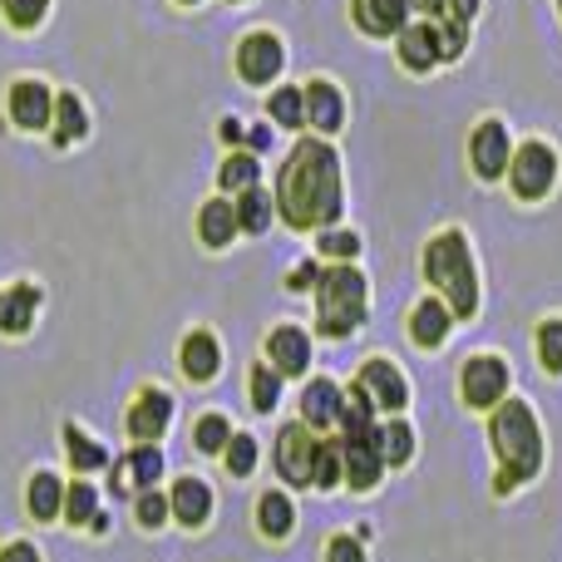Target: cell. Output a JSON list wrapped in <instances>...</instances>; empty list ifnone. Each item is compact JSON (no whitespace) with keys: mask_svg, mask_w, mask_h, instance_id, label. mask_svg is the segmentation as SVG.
<instances>
[{"mask_svg":"<svg viewBox=\"0 0 562 562\" xmlns=\"http://www.w3.org/2000/svg\"><path fill=\"white\" fill-rule=\"evenodd\" d=\"M277 207L296 233L326 227L340 217V158L321 138H301L277 178Z\"/></svg>","mask_w":562,"mask_h":562,"instance_id":"cell-1","label":"cell"},{"mask_svg":"<svg viewBox=\"0 0 562 562\" xmlns=\"http://www.w3.org/2000/svg\"><path fill=\"white\" fill-rule=\"evenodd\" d=\"M488 435H494V454H498V464H504L498 469V484H494L498 494H508V488H518L524 479L538 474V464H543V439H538V419L524 400H498Z\"/></svg>","mask_w":562,"mask_h":562,"instance_id":"cell-2","label":"cell"},{"mask_svg":"<svg viewBox=\"0 0 562 562\" xmlns=\"http://www.w3.org/2000/svg\"><path fill=\"white\" fill-rule=\"evenodd\" d=\"M425 277L445 291L449 316H474L479 311V281H474V257H469L464 233H439L425 247Z\"/></svg>","mask_w":562,"mask_h":562,"instance_id":"cell-3","label":"cell"},{"mask_svg":"<svg viewBox=\"0 0 562 562\" xmlns=\"http://www.w3.org/2000/svg\"><path fill=\"white\" fill-rule=\"evenodd\" d=\"M316 311H321V336L340 340L366 321V277L356 267H326L316 281Z\"/></svg>","mask_w":562,"mask_h":562,"instance_id":"cell-4","label":"cell"},{"mask_svg":"<svg viewBox=\"0 0 562 562\" xmlns=\"http://www.w3.org/2000/svg\"><path fill=\"white\" fill-rule=\"evenodd\" d=\"M508 178H514V193L524 198V203L548 198V188H553V178H558L553 148L548 144H524L514 158H508Z\"/></svg>","mask_w":562,"mask_h":562,"instance_id":"cell-5","label":"cell"},{"mask_svg":"<svg viewBox=\"0 0 562 562\" xmlns=\"http://www.w3.org/2000/svg\"><path fill=\"white\" fill-rule=\"evenodd\" d=\"M316 429L311 425H286L277 439V474L286 479V484H311V474H316Z\"/></svg>","mask_w":562,"mask_h":562,"instance_id":"cell-6","label":"cell"},{"mask_svg":"<svg viewBox=\"0 0 562 562\" xmlns=\"http://www.w3.org/2000/svg\"><path fill=\"white\" fill-rule=\"evenodd\" d=\"M508 395V366L498 356H474L464 366V400L474 409H494Z\"/></svg>","mask_w":562,"mask_h":562,"instance_id":"cell-7","label":"cell"},{"mask_svg":"<svg viewBox=\"0 0 562 562\" xmlns=\"http://www.w3.org/2000/svg\"><path fill=\"white\" fill-rule=\"evenodd\" d=\"M281 40L267 35V30H257V35H247L243 45H237V75L247 79V85H272L281 75Z\"/></svg>","mask_w":562,"mask_h":562,"instance_id":"cell-8","label":"cell"},{"mask_svg":"<svg viewBox=\"0 0 562 562\" xmlns=\"http://www.w3.org/2000/svg\"><path fill=\"white\" fill-rule=\"evenodd\" d=\"M469 158H474V173L479 178H504L508 173V158H514V144H508V128L498 119L474 128V144H469Z\"/></svg>","mask_w":562,"mask_h":562,"instance_id":"cell-9","label":"cell"},{"mask_svg":"<svg viewBox=\"0 0 562 562\" xmlns=\"http://www.w3.org/2000/svg\"><path fill=\"white\" fill-rule=\"evenodd\" d=\"M168 419H173V400L164 390H144L134 400V409H128V435H134V445H154L168 429Z\"/></svg>","mask_w":562,"mask_h":562,"instance_id":"cell-10","label":"cell"},{"mask_svg":"<svg viewBox=\"0 0 562 562\" xmlns=\"http://www.w3.org/2000/svg\"><path fill=\"white\" fill-rule=\"evenodd\" d=\"M49 114H55V94H49L40 79H20V85H10V119H15L20 128H45Z\"/></svg>","mask_w":562,"mask_h":562,"instance_id":"cell-11","label":"cell"},{"mask_svg":"<svg viewBox=\"0 0 562 562\" xmlns=\"http://www.w3.org/2000/svg\"><path fill=\"white\" fill-rule=\"evenodd\" d=\"M340 409H346V390H340L336 380H311L306 395H301V419H306L311 429H336Z\"/></svg>","mask_w":562,"mask_h":562,"instance_id":"cell-12","label":"cell"},{"mask_svg":"<svg viewBox=\"0 0 562 562\" xmlns=\"http://www.w3.org/2000/svg\"><path fill=\"white\" fill-rule=\"evenodd\" d=\"M360 390L370 395V405H385V409H405V400H409L405 375H400L390 360H370V366H360Z\"/></svg>","mask_w":562,"mask_h":562,"instance_id":"cell-13","label":"cell"},{"mask_svg":"<svg viewBox=\"0 0 562 562\" xmlns=\"http://www.w3.org/2000/svg\"><path fill=\"white\" fill-rule=\"evenodd\" d=\"M439 59H445V49H439V25H415V30H400V65L409 69V75H425V69H435Z\"/></svg>","mask_w":562,"mask_h":562,"instance_id":"cell-14","label":"cell"},{"mask_svg":"<svg viewBox=\"0 0 562 562\" xmlns=\"http://www.w3.org/2000/svg\"><path fill=\"white\" fill-rule=\"evenodd\" d=\"M267 356H272L277 375H301L311 366V340L301 326H277L272 340H267Z\"/></svg>","mask_w":562,"mask_h":562,"instance_id":"cell-15","label":"cell"},{"mask_svg":"<svg viewBox=\"0 0 562 562\" xmlns=\"http://www.w3.org/2000/svg\"><path fill=\"white\" fill-rule=\"evenodd\" d=\"M356 25L366 35H400L409 25V0H356Z\"/></svg>","mask_w":562,"mask_h":562,"instance_id":"cell-16","label":"cell"},{"mask_svg":"<svg viewBox=\"0 0 562 562\" xmlns=\"http://www.w3.org/2000/svg\"><path fill=\"white\" fill-rule=\"evenodd\" d=\"M168 508L178 514V524L198 528V524H207V514H213V488H207L203 479H178L173 494H168Z\"/></svg>","mask_w":562,"mask_h":562,"instance_id":"cell-17","label":"cell"},{"mask_svg":"<svg viewBox=\"0 0 562 562\" xmlns=\"http://www.w3.org/2000/svg\"><path fill=\"white\" fill-rule=\"evenodd\" d=\"M306 94V119L321 128V134H336L340 128V119H346V104H340V94H336V85H326V79H316V85H306L301 89Z\"/></svg>","mask_w":562,"mask_h":562,"instance_id":"cell-18","label":"cell"},{"mask_svg":"<svg viewBox=\"0 0 562 562\" xmlns=\"http://www.w3.org/2000/svg\"><path fill=\"white\" fill-rule=\"evenodd\" d=\"M183 370H188V380H213L217 370H223V346H217V336L193 330V336L183 340Z\"/></svg>","mask_w":562,"mask_h":562,"instance_id":"cell-19","label":"cell"},{"mask_svg":"<svg viewBox=\"0 0 562 562\" xmlns=\"http://www.w3.org/2000/svg\"><path fill=\"white\" fill-rule=\"evenodd\" d=\"M35 306H40V291L35 286L0 291V330H5V336H20V330H30V321H35Z\"/></svg>","mask_w":562,"mask_h":562,"instance_id":"cell-20","label":"cell"},{"mask_svg":"<svg viewBox=\"0 0 562 562\" xmlns=\"http://www.w3.org/2000/svg\"><path fill=\"white\" fill-rule=\"evenodd\" d=\"M449 326H454V316H449L445 301H419L415 316H409V336H415V346H439V340L449 336Z\"/></svg>","mask_w":562,"mask_h":562,"instance_id":"cell-21","label":"cell"},{"mask_svg":"<svg viewBox=\"0 0 562 562\" xmlns=\"http://www.w3.org/2000/svg\"><path fill=\"white\" fill-rule=\"evenodd\" d=\"M198 237H203L207 247H227L237 237V207L213 198V203L203 207V217H198Z\"/></svg>","mask_w":562,"mask_h":562,"instance_id":"cell-22","label":"cell"},{"mask_svg":"<svg viewBox=\"0 0 562 562\" xmlns=\"http://www.w3.org/2000/svg\"><path fill=\"white\" fill-rule=\"evenodd\" d=\"M49 124H55V144H79L89 128L85 119V104H79L75 94H59L55 99V114H49Z\"/></svg>","mask_w":562,"mask_h":562,"instance_id":"cell-23","label":"cell"},{"mask_svg":"<svg viewBox=\"0 0 562 562\" xmlns=\"http://www.w3.org/2000/svg\"><path fill=\"white\" fill-rule=\"evenodd\" d=\"M272 227V198L262 193V188H243V198H237V233H267Z\"/></svg>","mask_w":562,"mask_h":562,"instance_id":"cell-24","label":"cell"},{"mask_svg":"<svg viewBox=\"0 0 562 562\" xmlns=\"http://www.w3.org/2000/svg\"><path fill=\"white\" fill-rule=\"evenodd\" d=\"M257 524H262L267 538L291 533V524H296V504H291L286 494H262V504H257Z\"/></svg>","mask_w":562,"mask_h":562,"instance_id":"cell-25","label":"cell"},{"mask_svg":"<svg viewBox=\"0 0 562 562\" xmlns=\"http://www.w3.org/2000/svg\"><path fill=\"white\" fill-rule=\"evenodd\" d=\"M65 508V488H59L55 474H35L30 479V514L40 518V524H49V518Z\"/></svg>","mask_w":562,"mask_h":562,"instance_id":"cell-26","label":"cell"},{"mask_svg":"<svg viewBox=\"0 0 562 562\" xmlns=\"http://www.w3.org/2000/svg\"><path fill=\"white\" fill-rule=\"evenodd\" d=\"M65 445H69V464L75 469H104L109 464V454H104V445H94V439H85V429L79 425H65Z\"/></svg>","mask_w":562,"mask_h":562,"instance_id":"cell-27","label":"cell"},{"mask_svg":"<svg viewBox=\"0 0 562 562\" xmlns=\"http://www.w3.org/2000/svg\"><path fill=\"white\" fill-rule=\"evenodd\" d=\"M409 449H415V429H409L405 419L380 425V454H385V464H405Z\"/></svg>","mask_w":562,"mask_h":562,"instance_id":"cell-28","label":"cell"},{"mask_svg":"<svg viewBox=\"0 0 562 562\" xmlns=\"http://www.w3.org/2000/svg\"><path fill=\"white\" fill-rule=\"evenodd\" d=\"M340 479H346V459H340L336 439H326V445L316 449V474H311V484H316V488H336Z\"/></svg>","mask_w":562,"mask_h":562,"instance_id":"cell-29","label":"cell"},{"mask_svg":"<svg viewBox=\"0 0 562 562\" xmlns=\"http://www.w3.org/2000/svg\"><path fill=\"white\" fill-rule=\"evenodd\" d=\"M257 173H262V168H257V154H233L223 164V173H217V183L243 193V188H257Z\"/></svg>","mask_w":562,"mask_h":562,"instance_id":"cell-30","label":"cell"},{"mask_svg":"<svg viewBox=\"0 0 562 562\" xmlns=\"http://www.w3.org/2000/svg\"><path fill=\"white\" fill-rule=\"evenodd\" d=\"M272 119H277L281 128H296V124H306V94H301L296 85L277 89V94H272Z\"/></svg>","mask_w":562,"mask_h":562,"instance_id":"cell-31","label":"cell"},{"mask_svg":"<svg viewBox=\"0 0 562 562\" xmlns=\"http://www.w3.org/2000/svg\"><path fill=\"white\" fill-rule=\"evenodd\" d=\"M247 385H252V405L262 409H277V400H281V375L272 366H252V380H247Z\"/></svg>","mask_w":562,"mask_h":562,"instance_id":"cell-32","label":"cell"},{"mask_svg":"<svg viewBox=\"0 0 562 562\" xmlns=\"http://www.w3.org/2000/svg\"><path fill=\"white\" fill-rule=\"evenodd\" d=\"M198 449H203V454H223L227 449V439H233V425H227L223 415H203L198 419Z\"/></svg>","mask_w":562,"mask_h":562,"instance_id":"cell-33","label":"cell"},{"mask_svg":"<svg viewBox=\"0 0 562 562\" xmlns=\"http://www.w3.org/2000/svg\"><path fill=\"white\" fill-rule=\"evenodd\" d=\"M128 474H134L138 488H148L158 474H164V454H158L154 445H134V454H128Z\"/></svg>","mask_w":562,"mask_h":562,"instance_id":"cell-34","label":"cell"},{"mask_svg":"<svg viewBox=\"0 0 562 562\" xmlns=\"http://www.w3.org/2000/svg\"><path fill=\"white\" fill-rule=\"evenodd\" d=\"M223 454H227V469H233L237 479H247V474L257 469V439H252V435H233Z\"/></svg>","mask_w":562,"mask_h":562,"instance_id":"cell-35","label":"cell"},{"mask_svg":"<svg viewBox=\"0 0 562 562\" xmlns=\"http://www.w3.org/2000/svg\"><path fill=\"white\" fill-rule=\"evenodd\" d=\"M0 10H5V20L15 30H35L40 20H45L49 0H0Z\"/></svg>","mask_w":562,"mask_h":562,"instance_id":"cell-36","label":"cell"},{"mask_svg":"<svg viewBox=\"0 0 562 562\" xmlns=\"http://www.w3.org/2000/svg\"><path fill=\"white\" fill-rule=\"evenodd\" d=\"M94 508H99V498H94V488L89 484L65 488V518L69 524H94Z\"/></svg>","mask_w":562,"mask_h":562,"instance_id":"cell-37","label":"cell"},{"mask_svg":"<svg viewBox=\"0 0 562 562\" xmlns=\"http://www.w3.org/2000/svg\"><path fill=\"white\" fill-rule=\"evenodd\" d=\"M538 356L548 370H562V321H543L538 326Z\"/></svg>","mask_w":562,"mask_h":562,"instance_id":"cell-38","label":"cell"},{"mask_svg":"<svg viewBox=\"0 0 562 562\" xmlns=\"http://www.w3.org/2000/svg\"><path fill=\"white\" fill-rule=\"evenodd\" d=\"M168 514H173V508H168V498H164V494H154V488H144V494H138L134 518H138V524H144V528H158Z\"/></svg>","mask_w":562,"mask_h":562,"instance_id":"cell-39","label":"cell"},{"mask_svg":"<svg viewBox=\"0 0 562 562\" xmlns=\"http://www.w3.org/2000/svg\"><path fill=\"white\" fill-rule=\"evenodd\" d=\"M321 252H326V257H340V262H350V257L360 252V237H356V233H321Z\"/></svg>","mask_w":562,"mask_h":562,"instance_id":"cell-40","label":"cell"},{"mask_svg":"<svg viewBox=\"0 0 562 562\" xmlns=\"http://www.w3.org/2000/svg\"><path fill=\"white\" fill-rule=\"evenodd\" d=\"M439 49H445V59H459V49H464V20H445L439 25Z\"/></svg>","mask_w":562,"mask_h":562,"instance_id":"cell-41","label":"cell"},{"mask_svg":"<svg viewBox=\"0 0 562 562\" xmlns=\"http://www.w3.org/2000/svg\"><path fill=\"white\" fill-rule=\"evenodd\" d=\"M326 562H366V553H360V543H356V538H330Z\"/></svg>","mask_w":562,"mask_h":562,"instance_id":"cell-42","label":"cell"},{"mask_svg":"<svg viewBox=\"0 0 562 562\" xmlns=\"http://www.w3.org/2000/svg\"><path fill=\"white\" fill-rule=\"evenodd\" d=\"M316 281H321V267H316V262H301L296 272L286 277V286H291V291H306V286H316Z\"/></svg>","mask_w":562,"mask_h":562,"instance_id":"cell-43","label":"cell"},{"mask_svg":"<svg viewBox=\"0 0 562 562\" xmlns=\"http://www.w3.org/2000/svg\"><path fill=\"white\" fill-rule=\"evenodd\" d=\"M247 148H252V154H262V148H272V128H262V124H257V128H247Z\"/></svg>","mask_w":562,"mask_h":562,"instance_id":"cell-44","label":"cell"},{"mask_svg":"<svg viewBox=\"0 0 562 562\" xmlns=\"http://www.w3.org/2000/svg\"><path fill=\"white\" fill-rule=\"evenodd\" d=\"M0 562H40V553L30 543H10L5 553H0Z\"/></svg>","mask_w":562,"mask_h":562,"instance_id":"cell-45","label":"cell"},{"mask_svg":"<svg viewBox=\"0 0 562 562\" xmlns=\"http://www.w3.org/2000/svg\"><path fill=\"white\" fill-rule=\"evenodd\" d=\"M474 10H479V0H449V15L454 20H469Z\"/></svg>","mask_w":562,"mask_h":562,"instance_id":"cell-46","label":"cell"},{"mask_svg":"<svg viewBox=\"0 0 562 562\" xmlns=\"http://www.w3.org/2000/svg\"><path fill=\"white\" fill-rule=\"evenodd\" d=\"M223 138L227 144H237V138H243V124H237V119H223Z\"/></svg>","mask_w":562,"mask_h":562,"instance_id":"cell-47","label":"cell"},{"mask_svg":"<svg viewBox=\"0 0 562 562\" xmlns=\"http://www.w3.org/2000/svg\"><path fill=\"white\" fill-rule=\"evenodd\" d=\"M415 5H419V10H439V5H445V0H415Z\"/></svg>","mask_w":562,"mask_h":562,"instance_id":"cell-48","label":"cell"},{"mask_svg":"<svg viewBox=\"0 0 562 562\" xmlns=\"http://www.w3.org/2000/svg\"><path fill=\"white\" fill-rule=\"evenodd\" d=\"M183 5H193V0H183Z\"/></svg>","mask_w":562,"mask_h":562,"instance_id":"cell-49","label":"cell"}]
</instances>
